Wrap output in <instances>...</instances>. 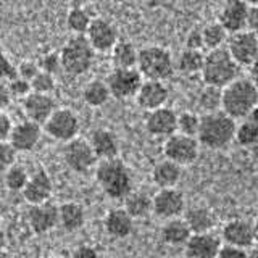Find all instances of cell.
<instances>
[{
    "mask_svg": "<svg viewBox=\"0 0 258 258\" xmlns=\"http://www.w3.org/2000/svg\"><path fill=\"white\" fill-rule=\"evenodd\" d=\"M95 179L105 196L113 200H124L133 192V173L118 157L100 160L95 166Z\"/></svg>",
    "mask_w": 258,
    "mask_h": 258,
    "instance_id": "cell-1",
    "label": "cell"
},
{
    "mask_svg": "<svg viewBox=\"0 0 258 258\" xmlns=\"http://www.w3.org/2000/svg\"><path fill=\"white\" fill-rule=\"evenodd\" d=\"M236 119L223 110L204 113L200 116V127L197 141L210 150H220L236 141Z\"/></svg>",
    "mask_w": 258,
    "mask_h": 258,
    "instance_id": "cell-2",
    "label": "cell"
},
{
    "mask_svg": "<svg viewBox=\"0 0 258 258\" xmlns=\"http://www.w3.org/2000/svg\"><path fill=\"white\" fill-rule=\"evenodd\" d=\"M258 107V87L248 78H237L221 89V110L234 119H244Z\"/></svg>",
    "mask_w": 258,
    "mask_h": 258,
    "instance_id": "cell-3",
    "label": "cell"
},
{
    "mask_svg": "<svg viewBox=\"0 0 258 258\" xmlns=\"http://www.w3.org/2000/svg\"><path fill=\"white\" fill-rule=\"evenodd\" d=\"M240 64L232 58V55L226 47L210 50L205 53L204 68H202V81L208 87L224 89L232 81L239 78Z\"/></svg>",
    "mask_w": 258,
    "mask_h": 258,
    "instance_id": "cell-4",
    "label": "cell"
},
{
    "mask_svg": "<svg viewBox=\"0 0 258 258\" xmlns=\"http://www.w3.org/2000/svg\"><path fill=\"white\" fill-rule=\"evenodd\" d=\"M95 53L86 36H71L60 50L61 68L70 76H83L92 68Z\"/></svg>",
    "mask_w": 258,
    "mask_h": 258,
    "instance_id": "cell-5",
    "label": "cell"
},
{
    "mask_svg": "<svg viewBox=\"0 0 258 258\" xmlns=\"http://www.w3.org/2000/svg\"><path fill=\"white\" fill-rule=\"evenodd\" d=\"M137 70L144 79L165 81L169 79L176 71V61L171 52L161 45H147L139 50Z\"/></svg>",
    "mask_w": 258,
    "mask_h": 258,
    "instance_id": "cell-6",
    "label": "cell"
},
{
    "mask_svg": "<svg viewBox=\"0 0 258 258\" xmlns=\"http://www.w3.org/2000/svg\"><path fill=\"white\" fill-rule=\"evenodd\" d=\"M79 129H81V121L78 113L67 107L56 108L44 124V133L47 136H50L53 141H58L63 144L76 139Z\"/></svg>",
    "mask_w": 258,
    "mask_h": 258,
    "instance_id": "cell-7",
    "label": "cell"
},
{
    "mask_svg": "<svg viewBox=\"0 0 258 258\" xmlns=\"http://www.w3.org/2000/svg\"><path fill=\"white\" fill-rule=\"evenodd\" d=\"M111 97L116 100L136 99L144 83V76L137 68H113L107 76Z\"/></svg>",
    "mask_w": 258,
    "mask_h": 258,
    "instance_id": "cell-8",
    "label": "cell"
},
{
    "mask_svg": "<svg viewBox=\"0 0 258 258\" xmlns=\"http://www.w3.org/2000/svg\"><path fill=\"white\" fill-rule=\"evenodd\" d=\"M61 155L64 165L73 173H79V174L91 171L99 163V158H97L91 142L87 139H81V137H76V139L64 144Z\"/></svg>",
    "mask_w": 258,
    "mask_h": 258,
    "instance_id": "cell-9",
    "label": "cell"
},
{
    "mask_svg": "<svg viewBox=\"0 0 258 258\" xmlns=\"http://www.w3.org/2000/svg\"><path fill=\"white\" fill-rule=\"evenodd\" d=\"M200 142L197 137L185 136L181 133H174L165 139L163 144V155L165 158L174 161L181 166L192 165L199 158Z\"/></svg>",
    "mask_w": 258,
    "mask_h": 258,
    "instance_id": "cell-10",
    "label": "cell"
},
{
    "mask_svg": "<svg viewBox=\"0 0 258 258\" xmlns=\"http://www.w3.org/2000/svg\"><path fill=\"white\" fill-rule=\"evenodd\" d=\"M226 48L240 67L248 68L258 58V36L248 29L234 32L229 34Z\"/></svg>",
    "mask_w": 258,
    "mask_h": 258,
    "instance_id": "cell-11",
    "label": "cell"
},
{
    "mask_svg": "<svg viewBox=\"0 0 258 258\" xmlns=\"http://www.w3.org/2000/svg\"><path fill=\"white\" fill-rule=\"evenodd\" d=\"M26 223L29 229L39 236L53 231L56 226H60L58 205L52 204L50 200L44 204L29 205L26 210Z\"/></svg>",
    "mask_w": 258,
    "mask_h": 258,
    "instance_id": "cell-12",
    "label": "cell"
},
{
    "mask_svg": "<svg viewBox=\"0 0 258 258\" xmlns=\"http://www.w3.org/2000/svg\"><path fill=\"white\" fill-rule=\"evenodd\" d=\"M44 134V126L34 123L31 119H23L20 123H15L12 134H10V142L13 149L18 153H29L36 150V147L40 144Z\"/></svg>",
    "mask_w": 258,
    "mask_h": 258,
    "instance_id": "cell-13",
    "label": "cell"
},
{
    "mask_svg": "<svg viewBox=\"0 0 258 258\" xmlns=\"http://www.w3.org/2000/svg\"><path fill=\"white\" fill-rule=\"evenodd\" d=\"M87 40L91 42L95 52L99 53H107L111 52V48L118 44V29L110 20L97 16L92 20L91 26H89L86 32Z\"/></svg>",
    "mask_w": 258,
    "mask_h": 258,
    "instance_id": "cell-14",
    "label": "cell"
},
{
    "mask_svg": "<svg viewBox=\"0 0 258 258\" xmlns=\"http://www.w3.org/2000/svg\"><path fill=\"white\" fill-rule=\"evenodd\" d=\"M248 8L250 5L245 0H224V4L218 13V23L229 32L244 31L247 29V18H248Z\"/></svg>",
    "mask_w": 258,
    "mask_h": 258,
    "instance_id": "cell-15",
    "label": "cell"
},
{
    "mask_svg": "<svg viewBox=\"0 0 258 258\" xmlns=\"http://www.w3.org/2000/svg\"><path fill=\"white\" fill-rule=\"evenodd\" d=\"M21 108L26 119H31L34 123L44 126L45 121L52 116V113L58 107H56V100L53 99L52 94L31 92L21 100Z\"/></svg>",
    "mask_w": 258,
    "mask_h": 258,
    "instance_id": "cell-16",
    "label": "cell"
},
{
    "mask_svg": "<svg viewBox=\"0 0 258 258\" xmlns=\"http://www.w3.org/2000/svg\"><path fill=\"white\" fill-rule=\"evenodd\" d=\"M23 197L29 205L44 204L48 202L53 194V181L50 174L47 173V169L37 168L29 174L28 184L23 189Z\"/></svg>",
    "mask_w": 258,
    "mask_h": 258,
    "instance_id": "cell-17",
    "label": "cell"
},
{
    "mask_svg": "<svg viewBox=\"0 0 258 258\" xmlns=\"http://www.w3.org/2000/svg\"><path fill=\"white\" fill-rule=\"evenodd\" d=\"M153 199V213L157 216L163 218V220H171V218H177L184 213L185 208V197L184 194L176 189H160Z\"/></svg>",
    "mask_w": 258,
    "mask_h": 258,
    "instance_id": "cell-18",
    "label": "cell"
},
{
    "mask_svg": "<svg viewBox=\"0 0 258 258\" xmlns=\"http://www.w3.org/2000/svg\"><path fill=\"white\" fill-rule=\"evenodd\" d=\"M145 131L153 137H169L177 133V113L168 107L147 111L144 119Z\"/></svg>",
    "mask_w": 258,
    "mask_h": 258,
    "instance_id": "cell-19",
    "label": "cell"
},
{
    "mask_svg": "<svg viewBox=\"0 0 258 258\" xmlns=\"http://www.w3.org/2000/svg\"><path fill=\"white\" fill-rule=\"evenodd\" d=\"M221 236L224 244L247 248V250L256 242L253 223L248 220H242V218H236V220L226 223L223 226Z\"/></svg>",
    "mask_w": 258,
    "mask_h": 258,
    "instance_id": "cell-20",
    "label": "cell"
},
{
    "mask_svg": "<svg viewBox=\"0 0 258 258\" xmlns=\"http://www.w3.org/2000/svg\"><path fill=\"white\" fill-rule=\"evenodd\" d=\"M169 99V89L163 81H149L144 83L136 95V103L145 111H152L165 107Z\"/></svg>",
    "mask_w": 258,
    "mask_h": 258,
    "instance_id": "cell-21",
    "label": "cell"
},
{
    "mask_svg": "<svg viewBox=\"0 0 258 258\" xmlns=\"http://www.w3.org/2000/svg\"><path fill=\"white\" fill-rule=\"evenodd\" d=\"M221 247L220 237H216L213 232H202L192 234L184 245V252L187 258H218Z\"/></svg>",
    "mask_w": 258,
    "mask_h": 258,
    "instance_id": "cell-22",
    "label": "cell"
},
{
    "mask_svg": "<svg viewBox=\"0 0 258 258\" xmlns=\"http://www.w3.org/2000/svg\"><path fill=\"white\" fill-rule=\"evenodd\" d=\"M89 142H91L99 161L118 157V153H119V139H118V136L111 131V129H107V127L94 129L91 137H89Z\"/></svg>",
    "mask_w": 258,
    "mask_h": 258,
    "instance_id": "cell-23",
    "label": "cell"
},
{
    "mask_svg": "<svg viewBox=\"0 0 258 258\" xmlns=\"http://www.w3.org/2000/svg\"><path fill=\"white\" fill-rule=\"evenodd\" d=\"M103 228L108 236L113 239H126L133 234L134 218L124 208H111L105 215Z\"/></svg>",
    "mask_w": 258,
    "mask_h": 258,
    "instance_id": "cell-24",
    "label": "cell"
},
{
    "mask_svg": "<svg viewBox=\"0 0 258 258\" xmlns=\"http://www.w3.org/2000/svg\"><path fill=\"white\" fill-rule=\"evenodd\" d=\"M182 166L174 163L171 160H161L152 169V181L158 189H171L176 187L181 181Z\"/></svg>",
    "mask_w": 258,
    "mask_h": 258,
    "instance_id": "cell-25",
    "label": "cell"
},
{
    "mask_svg": "<svg viewBox=\"0 0 258 258\" xmlns=\"http://www.w3.org/2000/svg\"><path fill=\"white\" fill-rule=\"evenodd\" d=\"M161 240L168 245L173 247H181L187 244V240L192 236V231L189 228L187 221L184 218H171V220H166L165 224L161 226L160 231Z\"/></svg>",
    "mask_w": 258,
    "mask_h": 258,
    "instance_id": "cell-26",
    "label": "cell"
},
{
    "mask_svg": "<svg viewBox=\"0 0 258 258\" xmlns=\"http://www.w3.org/2000/svg\"><path fill=\"white\" fill-rule=\"evenodd\" d=\"M60 226L67 232H78L86 224V210L78 202H64L58 205Z\"/></svg>",
    "mask_w": 258,
    "mask_h": 258,
    "instance_id": "cell-27",
    "label": "cell"
},
{
    "mask_svg": "<svg viewBox=\"0 0 258 258\" xmlns=\"http://www.w3.org/2000/svg\"><path fill=\"white\" fill-rule=\"evenodd\" d=\"M184 220L187 221L192 234L212 232L216 226V216L207 207H192L184 215Z\"/></svg>",
    "mask_w": 258,
    "mask_h": 258,
    "instance_id": "cell-28",
    "label": "cell"
},
{
    "mask_svg": "<svg viewBox=\"0 0 258 258\" xmlns=\"http://www.w3.org/2000/svg\"><path fill=\"white\" fill-rule=\"evenodd\" d=\"M110 53L113 68H137L139 50L129 40H118V44L111 48Z\"/></svg>",
    "mask_w": 258,
    "mask_h": 258,
    "instance_id": "cell-29",
    "label": "cell"
},
{
    "mask_svg": "<svg viewBox=\"0 0 258 258\" xmlns=\"http://www.w3.org/2000/svg\"><path fill=\"white\" fill-rule=\"evenodd\" d=\"M111 99V92L108 89L107 81L103 79H92L83 89V100L86 105L92 108H100Z\"/></svg>",
    "mask_w": 258,
    "mask_h": 258,
    "instance_id": "cell-30",
    "label": "cell"
},
{
    "mask_svg": "<svg viewBox=\"0 0 258 258\" xmlns=\"http://www.w3.org/2000/svg\"><path fill=\"white\" fill-rule=\"evenodd\" d=\"M123 208L134 218V220H141V218H145L153 212V199L145 192H134L133 190L124 199Z\"/></svg>",
    "mask_w": 258,
    "mask_h": 258,
    "instance_id": "cell-31",
    "label": "cell"
},
{
    "mask_svg": "<svg viewBox=\"0 0 258 258\" xmlns=\"http://www.w3.org/2000/svg\"><path fill=\"white\" fill-rule=\"evenodd\" d=\"M204 60H205L204 50H190V48H184L176 60V70L185 76L200 75L202 68H204Z\"/></svg>",
    "mask_w": 258,
    "mask_h": 258,
    "instance_id": "cell-32",
    "label": "cell"
},
{
    "mask_svg": "<svg viewBox=\"0 0 258 258\" xmlns=\"http://www.w3.org/2000/svg\"><path fill=\"white\" fill-rule=\"evenodd\" d=\"M202 37H204V48L207 52L216 50V48L224 47V44H228L229 32L226 31L220 23H208L202 28Z\"/></svg>",
    "mask_w": 258,
    "mask_h": 258,
    "instance_id": "cell-33",
    "label": "cell"
},
{
    "mask_svg": "<svg viewBox=\"0 0 258 258\" xmlns=\"http://www.w3.org/2000/svg\"><path fill=\"white\" fill-rule=\"evenodd\" d=\"M92 20L91 13L84 7H73L67 15V26L73 32V36H86Z\"/></svg>",
    "mask_w": 258,
    "mask_h": 258,
    "instance_id": "cell-34",
    "label": "cell"
},
{
    "mask_svg": "<svg viewBox=\"0 0 258 258\" xmlns=\"http://www.w3.org/2000/svg\"><path fill=\"white\" fill-rule=\"evenodd\" d=\"M236 142L242 147H252L258 144V119L252 116L240 119L236 129Z\"/></svg>",
    "mask_w": 258,
    "mask_h": 258,
    "instance_id": "cell-35",
    "label": "cell"
},
{
    "mask_svg": "<svg viewBox=\"0 0 258 258\" xmlns=\"http://www.w3.org/2000/svg\"><path fill=\"white\" fill-rule=\"evenodd\" d=\"M29 174L31 173L26 171V168L15 163L10 169H7L5 174H4L5 187L8 190H12V192H23L24 185L28 184Z\"/></svg>",
    "mask_w": 258,
    "mask_h": 258,
    "instance_id": "cell-36",
    "label": "cell"
},
{
    "mask_svg": "<svg viewBox=\"0 0 258 258\" xmlns=\"http://www.w3.org/2000/svg\"><path fill=\"white\" fill-rule=\"evenodd\" d=\"M200 127V116L194 111H182L177 115V133L197 137Z\"/></svg>",
    "mask_w": 258,
    "mask_h": 258,
    "instance_id": "cell-37",
    "label": "cell"
},
{
    "mask_svg": "<svg viewBox=\"0 0 258 258\" xmlns=\"http://www.w3.org/2000/svg\"><path fill=\"white\" fill-rule=\"evenodd\" d=\"M31 87H32V92L52 94L55 91V87H56L55 76L50 75V73L39 71V75L31 81Z\"/></svg>",
    "mask_w": 258,
    "mask_h": 258,
    "instance_id": "cell-38",
    "label": "cell"
},
{
    "mask_svg": "<svg viewBox=\"0 0 258 258\" xmlns=\"http://www.w3.org/2000/svg\"><path fill=\"white\" fill-rule=\"evenodd\" d=\"M39 63V68L40 71H45V73H50V75H56V73L63 71L61 68V56L60 52H47L44 53L40 58L37 60Z\"/></svg>",
    "mask_w": 258,
    "mask_h": 258,
    "instance_id": "cell-39",
    "label": "cell"
},
{
    "mask_svg": "<svg viewBox=\"0 0 258 258\" xmlns=\"http://www.w3.org/2000/svg\"><path fill=\"white\" fill-rule=\"evenodd\" d=\"M16 152L10 142H0V174H5L16 163Z\"/></svg>",
    "mask_w": 258,
    "mask_h": 258,
    "instance_id": "cell-40",
    "label": "cell"
},
{
    "mask_svg": "<svg viewBox=\"0 0 258 258\" xmlns=\"http://www.w3.org/2000/svg\"><path fill=\"white\" fill-rule=\"evenodd\" d=\"M8 87H10L13 99H20V100H23L24 97H28L32 92L31 81H26L20 76H15L12 81H8Z\"/></svg>",
    "mask_w": 258,
    "mask_h": 258,
    "instance_id": "cell-41",
    "label": "cell"
},
{
    "mask_svg": "<svg viewBox=\"0 0 258 258\" xmlns=\"http://www.w3.org/2000/svg\"><path fill=\"white\" fill-rule=\"evenodd\" d=\"M39 71H40L39 63L34 60H21L18 64H16V75L26 81L34 79L39 75Z\"/></svg>",
    "mask_w": 258,
    "mask_h": 258,
    "instance_id": "cell-42",
    "label": "cell"
},
{
    "mask_svg": "<svg viewBox=\"0 0 258 258\" xmlns=\"http://www.w3.org/2000/svg\"><path fill=\"white\" fill-rule=\"evenodd\" d=\"M16 75V64L12 61V58L5 52L0 50V81H12Z\"/></svg>",
    "mask_w": 258,
    "mask_h": 258,
    "instance_id": "cell-43",
    "label": "cell"
},
{
    "mask_svg": "<svg viewBox=\"0 0 258 258\" xmlns=\"http://www.w3.org/2000/svg\"><path fill=\"white\" fill-rule=\"evenodd\" d=\"M185 48L190 50H205L204 48V37H202V28L192 29L187 37H185Z\"/></svg>",
    "mask_w": 258,
    "mask_h": 258,
    "instance_id": "cell-44",
    "label": "cell"
},
{
    "mask_svg": "<svg viewBox=\"0 0 258 258\" xmlns=\"http://www.w3.org/2000/svg\"><path fill=\"white\" fill-rule=\"evenodd\" d=\"M218 258H248V250L224 244L218 253Z\"/></svg>",
    "mask_w": 258,
    "mask_h": 258,
    "instance_id": "cell-45",
    "label": "cell"
},
{
    "mask_svg": "<svg viewBox=\"0 0 258 258\" xmlns=\"http://www.w3.org/2000/svg\"><path fill=\"white\" fill-rule=\"evenodd\" d=\"M13 129V121L5 111H0V142H7L10 139Z\"/></svg>",
    "mask_w": 258,
    "mask_h": 258,
    "instance_id": "cell-46",
    "label": "cell"
},
{
    "mask_svg": "<svg viewBox=\"0 0 258 258\" xmlns=\"http://www.w3.org/2000/svg\"><path fill=\"white\" fill-rule=\"evenodd\" d=\"M12 100H13V97L10 92V87H8V83L0 81V111H5L10 107Z\"/></svg>",
    "mask_w": 258,
    "mask_h": 258,
    "instance_id": "cell-47",
    "label": "cell"
},
{
    "mask_svg": "<svg viewBox=\"0 0 258 258\" xmlns=\"http://www.w3.org/2000/svg\"><path fill=\"white\" fill-rule=\"evenodd\" d=\"M71 258H99V253L92 245H79L73 250Z\"/></svg>",
    "mask_w": 258,
    "mask_h": 258,
    "instance_id": "cell-48",
    "label": "cell"
},
{
    "mask_svg": "<svg viewBox=\"0 0 258 258\" xmlns=\"http://www.w3.org/2000/svg\"><path fill=\"white\" fill-rule=\"evenodd\" d=\"M247 29L252 31L258 36V7L248 8V18H247Z\"/></svg>",
    "mask_w": 258,
    "mask_h": 258,
    "instance_id": "cell-49",
    "label": "cell"
},
{
    "mask_svg": "<svg viewBox=\"0 0 258 258\" xmlns=\"http://www.w3.org/2000/svg\"><path fill=\"white\" fill-rule=\"evenodd\" d=\"M248 79L258 87V58L248 67Z\"/></svg>",
    "mask_w": 258,
    "mask_h": 258,
    "instance_id": "cell-50",
    "label": "cell"
},
{
    "mask_svg": "<svg viewBox=\"0 0 258 258\" xmlns=\"http://www.w3.org/2000/svg\"><path fill=\"white\" fill-rule=\"evenodd\" d=\"M7 242H8L7 234L2 228H0V252H4V250L7 248Z\"/></svg>",
    "mask_w": 258,
    "mask_h": 258,
    "instance_id": "cell-51",
    "label": "cell"
},
{
    "mask_svg": "<svg viewBox=\"0 0 258 258\" xmlns=\"http://www.w3.org/2000/svg\"><path fill=\"white\" fill-rule=\"evenodd\" d=\"M248 258H258V244H253L248 248Z\"/></svg>",
    "mask_w": 258,
    "mask_h": 258,
    "instance_id": "cell-52",
    "label": "cell"
},
{
    "mask_svg": "<svg viewBox=\"0 0 258 258\" xmlns=\"http://www.w3.org/2000/svg\"><path fill=\"white\" fill-rule=\"evenodd\" d=\"M0 258H13V256L8 253L7 250H4V252H0Z\"/></svg>",
    "mask_w": 258,
    "mask_h": 258,
    "instance_id": "cell-53",
    "label": "cell"
},
{
    "mask_svg": "<svg viewBox=\"0 0 258 258\" xmlns=\"http://www.w3.org/2000/svg\"><path fill=\"white\" fill-rule=\"evenodd\" d=\"M253 226H255V237H256V242H258V218L253 221Z\"/></svg>",
    "mask_w": 258,
    "mask_h": 258,
    "instance_id": "cell-54",
    "label": "cell"
},
{
    "mask_svg": "<svg viewBox=\"0 0 258 258\" xmlns=\"http://www.w3.org/2000/svg\"><path fill=\"white\" fill-rule=\"evenodd\" d=\"M250 7H258V0H245Z\"/></svg>",
    "mask_w": 258,
    "mask_h": 258,
    "instance_id": "cell-55",
    "label": "cell"
},
{
    "mask_svg": "<svg viewBox=\"0 0 258 258\" xmlns=\"http://www.w3.org/2000/svg\"><path fill=\"white\" fill-rule=\"evenodd\" d=\"M53 258H60V256H53Z\"/></svg>",
    "mask_w": 258,
    "mask_h": 258,
    "instance_id": "cell-56",
    "label": "cell"
}]
</instances>
